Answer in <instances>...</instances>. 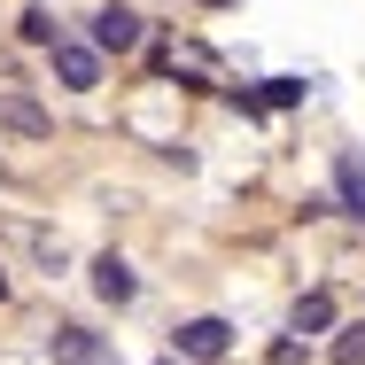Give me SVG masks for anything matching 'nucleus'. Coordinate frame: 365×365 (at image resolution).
I'll return each instance as SVG.
<instances>
[{"instance_id":"nucleus-1","label":"nucleus","mask_w":365,"mask_h":365,"mask_svg":"<svg viewBox=\"0 0 365 365\" xmlns=\"http://www.w3.org/2000/svg\"><path fill=\"white\" fill-rule=\"evenodd\" d=\"M225 350H233V327H225V319H187V327H179V358L187 365H218Z\"/></svg>"},{"instance_id":"nucleus-2","label":"nucleus","mask_w":365,"mask_h":365,"mask_svg":"<svg viewBox=\"0 0 365 365\" xmlns=\"http://www.w3.org/2000/svg\"><path fill=\"white\" fill-rule=\"evenodd\" d=\"M93 47H101V55H133V47H140V16H133L125 0H109V8L93 16Z\"/></svg>"},{"instance_id":"nucleus-3","label":"nucleus","mask_w":365,"mask_h":365,"mask_svg":"<svg viewBox=\"0 0 365 365\" xmlns=\"http://www.w3.org/2000/svg\"><path fill=\"white\" fill-rule=\"evenodd\" d=\"M47 55H55V78H63L71 93H86V86H101V47H78V39H55Z\"/></svg>"},{"instance_id":"nucleus-4","label":"nucleus","mask_w":365,"mask_h":365,"mask_svg":"<svg viewBox=\"0 0 365 365\" xmlns=\"http://www.w3.org/2000/svg\"><path fill=\"white\" fill-rule=\"evenodd\" d=\"M47 358H55V365H101L109 342H101L93 327H55V334H47Z\"/></svg>"},{"instance_id":"nucleus-5","label":"nucleus","mask_w":365,"mask_h":365,"mask_svg":"<svg viewBox=\"0 0 365 365\" xmlns=\"http://www.w3.org/2000/svg\"><path fill=\"white\" fill-rule=\"evenodd\" d=\"M0 133H24V140H47L55 133V117L31 101V93H0Z\"/></svg>"},{"instance_id":"nucleus-6","label":"nucleus","mask_w":365,"mask_h":365,"mask_svg":"<svg viewBox=\"0 0 365 365\" xmlns=\"http://www.w3.org/2000/svg\"><path fill=\"white\" fill-rule=\"evenodd\" d=\"M93 295H101V303H133V295H140L133 264H125L117 249H109V257H93Z\"/></svg>"},{"instance_id":"nucleus-7","label":"nucleus","mask_w":365,"mask_h":365,"mask_svg":"<svg viewBox=\"0 0 365 365\" xmlns=\"http://www.w3.org/2000/svg\"><path fill=\"white\" fill-rule=\"evenodd\" d=\"M334 195H342L350 218H365V155H342V163H334Z\"/></svg>"},{"instance_id":"nucleus-8","label":"nucleus","mask_w":365,"mask_h":365,"mask_svg":"<svg viewBox=\"0 0 365 365\" xmlns=\"http://www.w3.org/2000/svg\"><path fill=\"white\" fill-rule=\"evenodd\" d=\"M288 327H295V334H334V303H327V295H303Z\"/></svg>"},{"instance_id":"nucleus-9","label":"nucleus","mask_w":365,"mask_h":365,"mask_svg":"<svg viewBox=\"0 0 365 365\" xmlns=\"http://www.w3.org/2000/svg\"><path fill=\"white\" fill-rule=\"evenodd\" d=\"M327 350H334V365H365V319H358V327H334Z\"/></svg>"},{"instance_id":"nucleus-10","label":"nucleus","mask_w":365,"mask_h":365,"mask_svg":"<svg viewBox=\"0 0 365 365\" xmlns=\"http://www.w3.org/2000/svg\"><path fill=\"white\" fill-rule=\"evenodd\" d=\"M295 101H303V78H272L264 86V109H295Z\"/></svg>"},{"instance_id":"nucleus-11","label":"nucleus","mask_w":365,"mask_h":365,"mask_svg":"<svg viewBox=\"0 0 365 365\" xmlns=\"http://www.w3.org/2000/svg\"><path fill=\"white\" fill-rule=\"evenodd\" d=\"M24 39H31V47H55V16L31 8V16H24Z\"/></svg>"},{"instance_id":"nucleus-12","label":"nucleus","mask_w":365,"mask_h":365,"mask_svg":"<svg viewBox=\"0 0 365 365\" xmlns=\"http://www.w3.org/2000/svg\"><path fill=\"white\" fill-rule=\"evenodd\" d=\"M202 8H241V0H202Z\"/></svg>"},{"instance_id":"nucleus-13","label":"nucleus","mask_w":365,"mask_h":365,"mask_svg":"<svg viewBox=\"0 0 365 365\" xmlns=\"http://www.w3.org/2000/svg\"><path fill=\"white\" fill-rule=\"evenodd\" d=\"M0 295H8V272H0Z\"/></svg>"},{"instance_id":"nucleus-14","label":"nucleus","mask_w":365,"mask_h":365,"mask_svg":"<svg viewBox=\"0 0 365 365\" xmlns=\"http://www.w3.org/2000/svg\"><path fill=\"white\" fill-rule=\"evenodd\" d=\"M163 365H187V358H163Z\"/></svg>"}]
</instances>
